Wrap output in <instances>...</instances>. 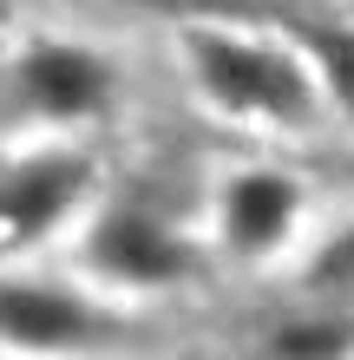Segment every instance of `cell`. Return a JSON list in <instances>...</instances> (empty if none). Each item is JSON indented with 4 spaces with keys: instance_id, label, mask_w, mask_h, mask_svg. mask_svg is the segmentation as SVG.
<instances>
[{
    "instance_id": "6da1fadb",
    "label": "cell",
    "mask_w": 354,
    "mask_h": 360,
    "mask_svg": "<svg viewBox=\"0 0 354 360\" xmlns=\"http://www.w3.org/2000/svg\"><path fill=\"white\" fill-rule=\"evenodd\" d=\"M184 53H191V72L217 112L263 118V124H308L315 118V86L296 66V53H276L263 39H243L223 27H191Z\"/></svg>"
},
{
    "instance_id": "7a4b0ae2",
    "label": "cell",
    "mask_w": 354,
    "mask_h": 360,
    "mask_svg": "<svg viewBox=\"0 0 354 360\" xmlns=\"http://www.w3.org/2000/svg\"><path fill=\"white\" fill-rule=\"evenodd\" d=\"M92 184L86 158H27V164H0V256L7 249L46 243L59 223L79 210Z\"/></svg>"
},
{
    "instance_id": "3957f363",
    "label": "cell",
    "mask_w": 354,
    "mask_h": 360,
    "mask_svg": "<svg viewBox=\"0 0 354 360\" xmlns=\"http://www.w3.org/2000/svg\"><path fill=\"white\" fill-rule=\"evenodd\" d=\"M13 92L39 118H92L112 98V66L86 46H33L13 66Z\"/></svg>"
},
{
    "instance_id": "277c9868",
    "label": "cell",
    "mask_w": 354,
    "mask_h": 360,
    "mask_svg": "<svg viewBox=\"0 0 354 360\" xmlns=\"http://www.w3.org/2000/svg\"><path fill=\"white\" fill-rule=\"evenodd\" d=\"M92 269L125 288H171L191 275V256H184L177 236H164V223L138 217V210H118V217H106L92 229Z\"/></svg>"
},
{
    "instance_id": "5b68a950",
    "label": "cell",
    "mask_w": 354,
    "mask_h": 360,
    "mask_svg": "<svg viewBox=\"0 0 354 360\" xmlns=\"http://www.w3.org/2000/svg\"><path fill=\"white\" fill-rule=\"evenodd\" d=\"M302 217V190L282 171H243L230 190H223V236L243 256H269Z\"/></svg>"
},
{
    "instance_id": "8992f818",
    "label": "cell",
    "mask_w": 354,
    "mask_h": 360,
    "mask_svg": "<svg viewBox=\"0 0 354 360\" xmlns=\"http://www.w3.org/2000/svg\"><path fill=\"white\" fill-rule=\"evenodd\" d=\"M0 334L20 341V347H72V341L92 334V314L79 308L72 295L0 282Z\"/></svg>"
},
{
    "instance_id": "52a82bcc",
    "label": "cell",
    "mask_w": 354,
    "mask_h": 360,
    "mask_svg": "<svg viewBox=\"0 0 354 360\" xmlns=\"http://www.w3.org/2000/svg\"><path fill=\"white\" fill-rule=\"evenodd\" d=\"M302 46L315 53V66H322V79H328V92H335V105L354 118V33L308 20V27H302Z\"/></svg>"
},
{
    "instance_id": "ba28073f",
    "label": "cell",
    "mask_w": 354,
    "mask_h": 360,
    "mask_svg": "<svg viewBox=\"0 0 354 360\" xmlns=\"http://www.w3.org/2000/svg\"><path fill=\"white\" fill-rule=\"evenodd\" d=\"M354 328L348 321H289L269 334V354H348Z\"/></svg>"
},
{
    "instance_id": "9c48e42d",
    "label": "cell",
    "mask_w": 354,
    "mask_h": 360,
    "mask_svg": "<svg viewBox=\"0 0 354 360\" xmlns=\"http://www.w3.org/2000/svg\"><path fill=\"white\" fill-rule=\"evenodd\" d=\"M308 282H315V288H341V295H354V223L341 229V236L322 243V256H315V269H308Z\"/></svg>"
},
{
    "instance_id": "30bf717a",
    "label": "cell",
    "mask_w": 354,
    "mask_h": 360,
    "mask_svg": "<svg viewBox=\"0 0 354 360\" xmlns=\"http://www.w3.org/2000/svg\"><path fill=\"white\" fill-rule=\"evenodd\" d=\"M144 7H171L177 20H210V13H256V0H144Z\"/></svg>"
}]
</instances>
